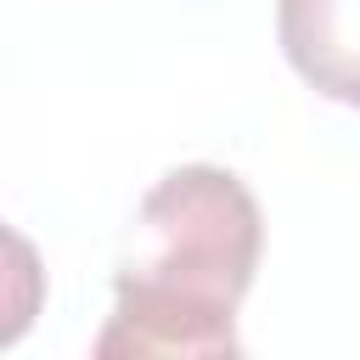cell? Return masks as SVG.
Here are the masks:
<instances>
[{
  "label": "cell",
  "instance_id": "cell-1",
  "mask_svg": "<svg viewBox=\"0 0 360 360\" xmlns=\"http://www.w3.org/2000/svg\"><path fill=\"white\" fill-rule=\"evenodd\" d=\"M259 242V202L231 169H169L129 219L96 354H236V304L253 287Z\"/></svg>",
  "mask_w": 360,
  "mask_h": 360
},
{
  "label": "cell",
  "instance_id": "cell-2",
  "mask_svg": "<svg viewBox=\"0 0 360 360\" xmlns=\"http://www.w3.org/2000/svg\"><path fill=\"white\" fill-rule=\"evenodd\" d=\"M276 34L309 90L360 107V0H281Z\"/></svg>",
  "mask_w": 360,
  "mask_h": 360
}]
</instances>
